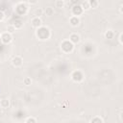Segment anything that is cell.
Returning <instances> with one entry per match:
<instances>
[{
	"instance_id": "6da1fadb",
	"label": "cell",
	"mask_w": 123,
	"mask_h": 123,
	"mask_svg": "<svg viewBox=\"0 0 123 123\" xmlns=\"http://www.w3.org/2000/svg\"><path fill=\"white\" fill-rule=\"evenodd\" d=\"M36 37L38 40L45 41L51 37V30L47 26H41L36 30Z\"/></svg>"
},
{
	"instance_id": "7a4b0ae2",
	"label": "cell",
	"mask_w": 123,
	"mask_h": 123,
	"mask_svg": "<svg viewBox=\"0 0 123 123\" xmlns=\"http://www.w3.org/2000/svg\"><path fill=\"white\" fill-rule=\"evenodd\" d=\"M61 51L64 54H70L74 51V47L75 45L73 43H71L68 39H63L62 42H61Z\"/></svg>"
},
{
	"instance_id": "3957f363",
	"label": "cell",
	"mask_w": 123,
	"mask_h": 123,
	"mask_svg": "<svg viewBox=\"0 0 123 123\" xmlns=\"http://www.w3.org/2000/svg\"><path fill=\"white\" fill-rule=\"evenodd\" d=\"M14 12L19 16H24L28 12V6L25 2H18L14 6Z\"/></svg>"
},
{
	"instance_id": "277c9868",
	"label": "cell",
	"mask_w": 123,
	"mask_h": 123,
	"mask_svg": "<svg viewBox=\"0 0 123 123\" xmlns=\"http://www.w3.org/2000/svg\"><path fill=\"white\" fill-rule=\"evenodd\" d=\"M70 78L75 83H82L85 80V74H84V72L82 70L76 69V70L72 71V73L70 75Z\"/></svg>"
},
{
	"instance_id": "5b68a950",
	"label": "cell",
	"mask_w": 123,
	"mask_h": 123,
	"mask_svg": "<svg viewBox=\"0 0 123 123\" xmlns=\"http://www.w3.org/2000/svg\"><path fill=\"white\" fill-rule=\"evenodd\" d=\"M0 39L3 44H10L12 41V35L8 32H3L0 34Z\"/></svg>"
},
{
	"instance_id": "8992f818",
	"label": "cell",
	"mask_w": 123,
	"mask_h": 123,
	"mask_svg": "<svg viewBox=\"0 0 123 123\" xmlns=\"http://www.w3.org/2000/svg\"><path fill=\"white\" fill-rule=\"evenodd\" d=\"M71 13H72V15L77 16V17H80L84 13V11H83L82 7L80 6V4H75V5L72 6V8H71Z\"/></svg>"
},
{
	"instance_id": "52a82bcc",
	"label": "cell",
	"mask_w": 123,
	"mask_h": 123,
	"mask_svg": "<svg viewBox=\"0 0 123 123\" xmlns=\"http://www.w3.org/2000/svg\"><path fill=\"white\" fill-rule=\"evenodd\" d=\"M12 66L15 67V68L21 67L22 64H23V59H22V57H20V56H15V57H13L12 60Z\"/></svg>"
},
{
	"instance_id": "ba28073f",
	"label": "cell",
	"mask_w": 123,
	"mask_h": 123,
	"mask_svg": "<svg viewBox=\"0 0 123 123\" xmlns=\"http://www.w3.org/2000/svg\"><path fill=\"white\" fill-rule=\"evenodd\" d=\"M68 40H69L71 43H73V44L75 45V44H78V43L81 41V37H80V35H79L78 33H71V34L69 35Z\"/></svg>"
},
{
	"instance_id": "9c48e42d",
	"label": "cell",
	"mask_w": 123,
	"mask_h": 123,
	"mask_svg": "<svg viewBox=\"0 0 123 123\" xmlns=\"http://www.w3.org/2000/svg\"><path fill=\"white\" fill-rule=\"evenodd\" d=\"M31 25H32V27L35 28L36 30H37V28L41 27V26H42V20H41V18H40V17H35V16H34V17L31 19Z\"/></svg>"
},
{
	"instance_id": "30bf717a",
	"label": "cell",
	"mask_w": 123,
	"mask_h": 123,
	"mask_svg": "<svg viewBox=\"0 0 123 123\" xmlns=\"http://www.w3.org/2000/svg\"><path fill=\"white\" fill-rule=\"evenodd\" d=\"M80 23H81L80 17H77V16H74V15H71L69 17V24L72 27H77V26H79Z\"/></svg>"
},
{
	"instance_id": "8fae6325",
	"label": "cell",
	"mask_w": 123,
	"mask_h": 123,
	"mask_svg": "<svg viewBox=\"0 0 123 123\" xmlns=\"http://www.w3.org/2000/svg\"><path fill=\"white\" fill-rule=\"evenodd\" d=\"M11 24L13 25V27L15 28V30H19V29H21V28L23 27V25H24L22 19L19 18V17H18V18H15V19L12 21V23H11Z\"/></svg>"
},
{
	"instance_id": "7c38bea8",
	"label": "cell",
	"mask_w": 123,
	"mask_h": 123,
	"mask_svg": "<svg viewBox=\"0 0 123 123\" xmlns=\"http://www.w3.org/2000/svg\"><path fill=\"white\" fill-rule=\"evenodd\" d=\"M10 106H11V102H10L9 99L3 98V99L0 100V107H1V108H3V109H8V108H10Z\"/></svg>"
},
{
	"instance_id": "4fadbf2b",
	"label": "cell",
	"mask_w": 123,
	"mask_h": 123,
	"mask_svg": "<svg viewBox=\"0 0 123 123\" xmlns=\"http://www.w3.org/2000/svg\"><path fill=\"white\" fill-rule=\"evenodd\" d=\"M43 14H45L46 16H52L54 14V9L52 7H46L45 9H43Z\"/></svg>"
},
{
	"instance_id": "5bb4252c",
	"label": "cell",
	"mask_w": 123,
	"mask_h": 123,
	"mask_svg": "<svg viewBox=\"0 0 123 123\" xmlns=\"http://www.w3.org/2000/svg\"><path fill=\"white\" fill-rule=\"evenodd\" d=\"M104 37H105V38H107V39H112V38L114 37V32H113L112 30L109 29V30H107V31L105 32Z\"/></svg>"
},
{
	"instance_id": "9a60e30c",
	"label": "cell",
	"mask_w": 123,
	"mask_h": 123,
	"mask_svg": "<svg viewBox=\"0 0 123 123\" xmlns=\"http://www.w3.org/2000/svg\"><path fill=\"white\" fill-rule=\"evenodd\" d=\"M80 6L82 7V9H83L84 12H86V11H88V10L90 9L88 0H84V1H82V2L80 3Z\"/></svg>"
},
{
	"instance_id": "2e32d148",
	"label": "cell",
	"mask_w": 123,
	"mask_h": 123,
	"mask_svg": "<svg viewBox=\"0 0 123 123\" xmlns=\"http://www.w3.org/2000/svg\"><path fill=\"white\" fill-rule=\"evenodd\" d=\"M88 3H89L90 9H91V8H92V9H96V8H98V6H99V4H100V2H99L98 0H88Z\"/></svg>"
},
{
	"instance_id": "e0dca14e",
	"label": "cell",
	"mask_w": 123,
	"mask_h": 123,
	"mask_svg": "<svg viewBox=\"0 0 123 123\" xmlns=\"http://www.w3.org/2000/svg\"><path fill=\"white\" fill-rule=\"evenodd\" d=\"M89 123H104V121H103L102 117H100L98 115H95V116H93L90 119V122Z\"/></svg>"
},
{
	"instance_id": "ac0fdd59",
	"label": "cell",
	"mask_w": 123,
	"mask_h": 123,
	"mask_svg": "<svg viewBox=\"0 0 123 123\" xmlns=\"http://www.w3.org/2000/svg\"><path fill=\"white\" fill-rule=\"evenodd\" d=\"M34 15L35 17H40L41 15H43V9L41 8H37L34 11Z\"/></svg>"
},
{
	"instance_id": "d6986e66",
	"label": "cell",
	"mask_w": 123,
	"mask_h": 123,
	"mask_svg": "<svg viewBox=\"0 0 123 123\" xmlns=\"http://www.w3.org/2000/svg\"><path fill=\"white\" fill-rule=\"evenodd\" d=\"M64 6H65V1L64 0H56L55 1V7L56 8L61 9V8H63Z\"/></svg>"
},
{
	"instance_id": "ffe728a7",
	"label": "cell",
	"mask_w": 123,
	"mask_h": 123,
	"mask_svg": "<svg viewBox=\"0 0 123 123\" xmlns=\"http://www.w3.org/2000/svg\"><path fill=\"white\" fill-rule=\"evenodd\" d=\"M16 30H15V28L13 27V25L12 24H9L8 26H7V31L6 32H8V33H10V34H13L14 32H15Z\"/></svg>"
},
{
	"instance_id": "44dd1931",
	"label": "cell",
	"mask_w": 123,
	"mask_h": 123,
	"mask_svg": "<svg viewBox=\"0 0 123 123\" xmlns=\"http://www.w3.org/2000/svg\"><path fill=\"white\" fill-rule=\"evenodd\" d=\"M23 84L25 85V86H30L31 84H32V79L30 78V77H25L24 79H23Z\"/></svg>"
},
{
	"instance_id": "7402d4cb",
	"label": "cell",
	"mask_w": 123,
	"mask_h": 123,
	"mask_svg": "<svg viewBox=\"0 0 123 123\" xmlns=\"http://www.w3.org/2000/svg\"><path fill=\"white\" fill-rule=\"evenodd\" d=\"M24 123H37V119H36L34 116H29V117L25 120Z\"/></svg>"
},
{
	"instance_id": "603a6c76",
	"label": "cell",
	"mask_w": 123,
	"mask_h": 123,
	"mask_svg": "<svg viewBox=\"0 0 123 123\" xmlns=\"http://www.w3.org/2000/svg\"><path fill=\"white\" fill-rule=\"evenodd\" d=\"M118 41L120 45H123V33H120L118 36Z\"/></svg>"
},
{
	"instance_id": "cb8c5ba5",
	"label": "cell",
	"mask_w": 123,
	"mask_h": 123,
	"mask_svg": "<svg viewBox=\"0 0 123 123\" xmlns=\"http://www.w3.org/2000/svg\"><path fill=\"white\" fill-rule=\"evenodd\" d=\"M26 3L29 5H36V4H37V0H28Z\"/></svg>"
},
{
	"instance_id": "d4e9b609",
	"label": "cell",
	"mask_w": 123,
	"mask_h": 123,
	"mask_svg": "<svg viewBox=\"0 0 123 123\" xmlns=\"http://www.w3.org/2000/svg\"><path fill=\"white\" fill-rule=\"evenodd\" d=\"M4 19H5V13H4V12L0 11V22H2Z\"/></svg>"
},
{
	"instance_id": "484cf974",
	"label": "cell",
	"mask_w": 123,
	"mask_h": 123,
	"mask_svg": "<svg viewBox=\"0 0 123 123\" xmlns=\"http://www.w3.org/2000/svg\"><path fill=\"white\" fill-rule=\"evenodd\" d=\"M122 7H123L122 5L119 7V11H120V13H123V11H122Z\"/></svg>"
},
{
	"instance_id": "4316f807",
	"label": "cell",
	"mask_w": 123,
	"mask_h": 123,
	"mask_svg": "<svg viewBox=\"0 0 123 123\" xmlns=\"http://www.w3.org/2000/svg\"><path fill=\"white\" fill-rule=\"evenodd\" d=\"M0 44H1V39H0Z\"/></svg>"
}]
</instances>
